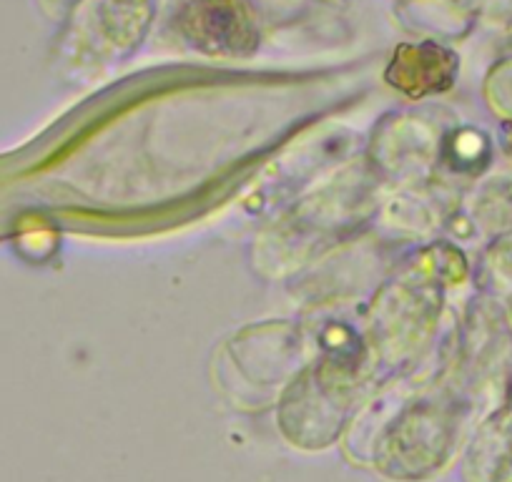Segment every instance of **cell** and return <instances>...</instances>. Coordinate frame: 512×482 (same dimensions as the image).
<instances>
[{
    "label": "cell",
    "instance_id": "7a4b0ae2",
    "mask_svg": "<svg viewBox=\"0 0 512 482\" xmlns=\"http://www.w3.org/2000/svg\"><path fill=\"white\" fill-rule=\"evenodd\" d=\"M457 56L437 43H417V46H400L392 56L387 68V81L397 91L407 93L412 98L427 96V93H440L452 86L457 76Z\"/></svg>",
    "mask_w": 512,
    "mask_h": 482
},
{
    "label": "cell",
    "instance_id": "6da1fadb",
    "mask_svg": "<svg viewBox=\"0 0 512 482\" xmlns=\"http://www.w3.org/2000/svg\"><path fill=\"white\" fill-rule=\"evenodd\" d=\"M181 26L194 46L209 53L244 56L259 38L241 0H196Z\"/></svg>",
    "mask_w": 512,
    "mask_h": 482
}]
</instances>
